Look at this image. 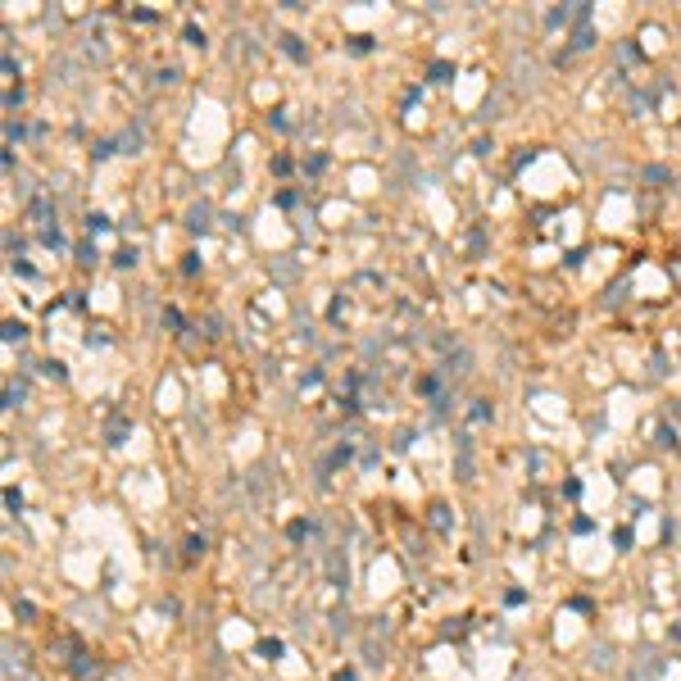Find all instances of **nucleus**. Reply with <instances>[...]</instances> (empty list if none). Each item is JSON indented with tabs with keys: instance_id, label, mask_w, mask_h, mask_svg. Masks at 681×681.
I'll list each match as a JSON object with an SVG mask.
<instances>
[]
</instances>
